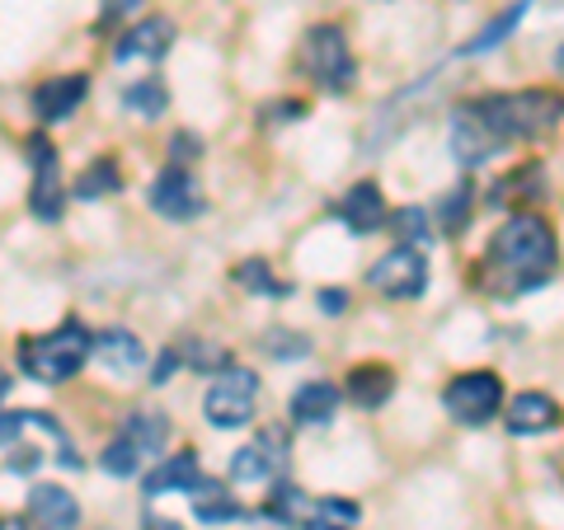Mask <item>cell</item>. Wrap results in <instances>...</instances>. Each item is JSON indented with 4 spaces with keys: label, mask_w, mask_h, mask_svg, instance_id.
<instances>
[{
    "label": "cell",
    "mask_w": 564,
    "mask_h": 530,
    "mask_svg": "<svg viewBox=\"0 0 564 530\" xmlns=\"http://www.w3.org/2000/svg\"><path fill=\"white\" fill-rule=\"evenodd\" d=\"M6 390H10V380H6V376H0V395H6Z\"/></svg>",
    "instance_id": "obj_42"
},
{
    "label": "cell",
    "mask_w": 564,
    "mask_h": 530,
    "mask_svg": "<svg viewBox=\"0 0 564 530\" xmlns=\"http://www.w3.org/2000/svg\"><path fill=\"white\" fill-rule=\"evenodd\" d=\"M24 428H33V409H20V413H0V441H14Z\"/></svg>",
    "instance_id": "obj_33"
},
{
    "label": "cell",
    "mask_w": 564,
    "mask_h": 530,
    "mask_svg": "<svg viewBox=\"0 0 564 530\" xmlns=\"http://www.w3.org/2000/svg\"><path fill=\"white\" fill-rule=\"evenodd\" d=\"M122 109H132L137 118H165L170 109V90H165V80L161 76H147V80H132L128 90H122Z\"/></svg>",
    "instance_id": "obj_24"
},
{
    "label": "cell",
    "mask_w": 564,
    "mask_h": 530,
    "mask_svg": "<svg viewBox=\"0 0 564 530\" xmlns=\"http://www.w3.org/2000/svg\"><path fill=\"white\" fill-rule=\"evenodd\" d=\"M462 113L470 122L508 146V141H536L545 132H555L564 122V95L560 90H513V95H485L462 103Z\"/></svg>",
    "instance_id": "obj_2"
},
{
    "label": "cell",
    "mask_w": 564,
    "mask_h": 530,
    "mask_svg": "<svg viewBox=\"0 0 564 530\" xmlns=\"http://www.w3.org/2000/svg\"><path fill=\"white\" fill-rule=\"evenodd\" d=\"M254 404H259V376L250 366H221L212 376L207 395H203V413L212 428L231 432V428H245L254 418Z\"/></svg>",
    "instance_id": "obj_6"
},
{
    "label": "cell",
    "mask_w": 564,
    "mask_h": 530,
    "mask_svg": "<svg viewBox=\"0 0 564 530\" xmlns=\"http://www.w3.org/2000/svg\"><path fill=\"white\" fill-rule=\"evenodd\" d=\"M395 225V235H400V244H410V250H419L423 240H433V221H429V211L423 207H400L395 217H386Z\"/></svg>",
    "instance_id": "obj_28"
},
{
    "label": "cell",
    "mask_w": 564,
    "mask_h": 530,
    "mask_svg": "<svg viewBox=\"0 0 564 530\" xmlns=\"http://www.w3.org/2000/svg\"><path fill=\"white\" fill-rule=\"evenodd\" d=\"M141 5V0H104V20H99V29H109L113 20H122V14H132Z\"/></svg>",
    "instance_id": "obj_36"
},
{
    "label": "cell",
    "mask_w": 564,
    "mask_h": 530,
    "mask_svg": "<svg viewBox=\"0 0 564 530\" xmlns=\"http://www.w3.org/2000/svg\"><path fill=\"white\" fill-rule=\"evenodd\" d=\"M536 192H545L541 165H522V169L508 174V179H499V188H494V207H508V202H518V198H536Z\"/></svg>",
    "instance_id": "obj_27"
},
{
    "label": "cell",
    "mask_w": 564,
    "mask_h": 530,
    "mask_svg": "<svg viewBox=\"0 0 564 530\" xmlns=\"http://www.w3.org/2000/svg\"><path fill=\"white\" fill-rule=\"evenodd\" d=\"M113 192H122V169H118L113 155H99L95 165L80 169V179H76L80 202H99V198H113Z\"/></svg>",
    "instance_id": "obj_21"
},
{
    "label": "cell",
    "mask_w": 564,
    "mask_h": 530,
    "mask_svg": "<svg viewBox=\"0 0 564 530\" xmlns=\"http://www.w3.org/2000/svg\"><path fill=\"white\" fill-rule=\"evenodd\" d=\"M29 521H33V530H76L80 526L76 493L62 484H39L29 493Z\"/></svg>",
    "instance_id": "obj_13"
},
{
    "label": "cell",
    "mask_w": 564,
    "mask_h": 530,
    "mask_svg": "<svg viewBox=\"0 0 564 530\" xmlns=\"http://www.w3.org/2000/svg\"><path fill=\"white\" fill-rule=\"evenodd\" d=\"M344 306H348V296H344L339 287H325V291H321V310H325V314H344Z\"/></svg>",
    "instance_id": "obj_39"
},
{
    "label": "cell",
    "mask_w": 564,
    "mask_h": 530,
    "mask_svg": "<svg viewBox=\"0 0 564 530\" xmlns=\"http://www.w3.org/2000/svg\"><path fill=\"white\" fill-rule=\"evenodd\" d=\"M170 43H174V24L165 20V14H151V20H141V24H132L128 33H122L113 57L118 62H161L170 52Z\"/></svg>",
    "instance_id": "obj_14"
},
{
    "label": "cell",
    "mask_w": 564,
    "mask_h": 530,
    "mask_svg": "<svg viewBox=\"0 0 564 530\" xmlns=\"http://www.w3.org/2000/svg\"><path fill=\"white\" fill-rule=\"evenodd\" d=\"M263 352L278 362H296L311 352V343H306V333H296V329H269L263 333Z\"/></svg>",
    "instance_id": "obj_29"
},
{
    "label": "cell",
    "mask_w": 564,
    "mask_h": 530,
    "mask_svg": "<svg viewBox=\"0 0 564 530\" xmlns=\"http://www.w3.org/2000/svg\"><path fill=\"white\" fill-rule=\"evenodd\" d=\"M508 432L513 437H536V432H551L560 428V404L551 395H541V390H527L518 395L513 404H508Z\"/></svg>",
    "instance_id": "obj_17"
},
{
    "label": "cell",
    "mask_w": 564,
    "mask_h": 530,
    "mask_svg": "<svg viewBox=\"0 0 564 530\" xmlns=\"http://www.w3.org/2000/svg\"><path fill=\"white\" fill-rule=\"evenodd\" d=\"M180 362H184V357H180V352H165V357H161V362H155V371H151V380H155V385H170V376H174V371H180Z\"/></svg>",
    "instance_id": "obj_37"
},
{
    "label": "cell",
    "mask_w": 564,
    "mask_h": 530,
    "mask_svg": "<svg viewBox=\"0 0 564 530\" xmlns=\"http://www.w3.org/2000/svg\"><path fill=\"white\" fill-rule=\"evenodd\" d=\"M391 395H395V371L386 362H362L348 371V399L358 409H381Z\"/></svg>",
    "instance_id": "obj_20"
},
{
    "label": "cell",
    "mask_w": 564,
    "mask_h": 530,
    "mask_svg": "<svg viewBox=\"0 0 564 530\" xmlns=\"http://www.w3.org/2000/svg\"><path fill=\"white\" fill-rule=\"evenodd\" d=\"M193 517H198L203 526H217V521H245L250 511L226 498V488L217 479H203V488L193 493Z\"/></svg>",
    "instance_id": "obj_22"
},
{
    "label": "cell",
    "mask_w": 564,
    "mask_h": 530,
    "mask_svg": "<svg viewBox=\"0 0 564 530\" xmlns=\"http://www.w3.org/2000/svg\"><path fill=\"white\" fill-rule=\"evenodd\" d=\"M95 357L109 366L113 376H132V371L147 366V343H141L132 329H104V333H95Z\"/></svg>",
    "instance_id": "obj_18"
},
{
    "label": "cell",
    "mask_w": 564,
    "mask_h": 530,
    "mask_svg": "<svg viewBox=\"0 0 564 530\" xmlns=\"http://www.w3.org/2000/svg\"><path fill=\"white\" fill-rule=\"evenodd\" d=\"M282 465H288V432L263 428L259 437H250L231 455V479L236 484H263V479H278Z\"/></svg>",
    "instance_id": "obj_11"
},
{
    "label": "cell",
    "mask_w": 564,
    "mask_h": 530,
    "mask_svg": "<svg viewBox=\"0 0 564 530\" xmlns=\"http://www.w3.org/2000/svg\"><path fill=\"white\" fill-rule=\"evenodd\" d=\"M193 151H198V136H193V132H180V136H174V165H188V161H198V155H193Z\"/></svg>",
    "instance_id": "obj_35"
},
{
    "label": "cell",
    "mask_w": 564,
    "mask_h": 530,
    "mask_svg": "<svg viewBox=\"0 0 564 530\" xmlns=\"http://www.w3.org/2000/svg\"><path fill=\"white\" fill-rule=\"evenodd\" d=\"M95 352V333L80 320H66L47 333H33V339H20L14 357H20V371L39 385H62L70 376H80V366L90 362Z\"/></svg>",
    "instance_id": "obj_3"
},
{
    "label": "cell",
    "mask_w": 564,
    "mask_h": 530,
    "mask_svg": "<svg viewBox=\"0 0 564 530\" xmlns=\"http://www.w3.org/2000/svg\"><path fill=\"white\" fill-rule=\"evenodd\" d=\"M339 385L334 380H306L302 390L292 395V422H302V428H325L339 413Z\"/></svg>",
    "instance_id": "obj_19"
},
{
    "label": "cell",
    "mask_w": 564,
    "mask_h": 530,
    "mask_svg": "<svg viewBox=\"0 0 564 530\" xmlns=\"http://www.w3.org/2000/svg\"><path fill=\"white\" fill-rule=\"evenodd\" d=\"M147 530H184V526H174V521H155V517H151V521H147Z\"/></svg>",
    "instance_id": "obj_41"
},
{
    "label": "cell",
    "mask_w": 564,
    "mask_h": 530,
    "mask_svg": "<svg viewBox=\"0 0 564 530\" xmlns=\"http://www.w3.org/2000/svg\"><path fill=\"white\" fill-rule=\"evenodd\" d=\"M203 488V465L193 451H180L170 455V461H161L151 474H147V498H165V493H198Z\"/></svg>",
    "instance_id": "obj_16"
},
{
    "label": "cell",
    "mask_w": 564,
    "mask_h": 530,
    "mask_svg": "<svg viewBox=\"0 0 564 530\" xmlns=\"http://www.w3.org/2000/svg\"><path fill=\"white\" fill-rule=\"evenodd\" d=\"M339 217H344V225L352 235H377L391 211H386V198H381L377 184H352L344 192V202H339Z\"/></svg>",
    "instance_id": "obj_15"
},
{
    "label": "cell",
    "mask_w": 564,
    "mask_h": 530,
    "mask_svg": "<svg viewBox=\"0 0 564 530\" xmlns=\"http://www.w3.org/2000/svg\"><path fill=\"white\" fill-rule=\"evenodd\" d=\"M0 530H29L20 517H0Z\"/></svg>",
    "instance_id": "obj_40"
},
{
    "label": "cell",
    "mask_w": 564,
    "mask_h": 530,
    "mask_svg": "<svg viewBox=\"0 0 564 530\" xmlns=\"http://www.w3.org/2000/svg\"><path fill=\"white\" fill-rule=\"evenodd\" d=\"M302 113H306V103H302V99H288V103H273V109H269L273 122H296Z\"/></svg>",
    "instance_id": "obj_38"
},
{
    "label": "cell",
    "mask_w": 564,
    "mask_h": 530,
    "mask_svg": "<svg viewBox=\"0 0 564 530\" xmlns=\"http://www.w3.org/2000/svg\"><path fill=\"white\" fill-rule=\"evenodd\" d=\"M367 281H372L386 300H419L423 287H429V258H423V250L395 244L386 258H377V268L367 273Z\"/></svg>",
    "instance_id": "obj_9"
},
{
    "label": "cell",
    "mask_w": 564,
    "mask_h": 530,
    "mask_svg": "<svg viewBox=\"0 0 564 530\" xmlns=\"http://www.w3.org/2000/svg\"><path fill=\"white\" fill-rule=\"evenodd\" d=\"M147 202H151V211H161L165 221H193V217H203L207 192H203L198 179H193L188 165H165L161 174H155Z\"/></svg>",
    "instance_id": "obj_10"
},
{
    "label": "cell",
    "mask_w": 564,
    "mask_h": 530,
    "mask_svg": "<svg viewBox=\"0 0 564 530\" xmlns=\"http://www.w3.org/2000/svg\"><path fill=\"white\" fill-rule=\"evenodd\" d=\"M24 146H29V165H33V192H29L33 217H39V221H62V211H66V192H62V155H57V146H52L43 132H33Z\"/></svg>",
    "instance_id": "obj_8"
},
{
    "label": "cell",
    "mask_w": 564,
    "mask_h": 530,
    "mask_svg": "<svg viewBox=\"0 0 564 530\" xmlns=\"http://www.w3.org/2000/svg\"><path fill=\"white\" fill-rule=\"evenodd\" d=\"M522 10H527V0H522V5L518 10H508V14H499V20H494L485 33H480V38H475V43H466L462 52H466V57H470V52H489L494 43H499L503 38V33H513L518 29V20H522Z\"/></svg>",
    "instance_id": "obj_30"
},
{
    "label": "cell",
    "mask_w": 564,
    "mask_h": 530,
    "mask_svg": "<svg viewBox=\"0 0 564 530\" xmlns=\"http://www.w3.org/2000/svg\"><path fill=\"white\" fill-rule=\"evenodd\" d=\"M362 521V507L348 498H311L306 526L302 530H352Z\"/></svg>",
    "instance_id": "obj_23"
},
{
    "label": "cell",
    "mask_w": 564,
    "mask_h": 530,
    "mask_svg": "<svg viewBox=\"0 0 564 530\" xmlns=\"http://www.w3.org/2000/svg\"><path fill=\"white\" fill-rule=\"evenodd\" d=\"M555 263H560V244L551 221L536 217V211H513L485 244L475 277H480V287L489 296H522L545 287L555 277Z\"/></svg>",
    "instance_id": "obj_1"
},
{
    "label": "cell",
    "mask_w": 564,
    "mask_h": 530,
    "mask_svg": "<svg viewBox=\"0 0 564 530\" xmlns=\"http://www.w3.org/2000/svg\"><path fill=\"white\" fill-rule=\"evenodd\" d=\"M466 207H470V184L452 188V198L443 202V225H447V231H462V221H466Z\"/></svg>",
    "instance_id": "obj_31"
},
{
    "label": "cell",
    "mask_w": 564,
    "mask_h": 530,
    "mask_svg": "<svg viewBox=\"0 0 564 530\" xmlns=\"http://www.w3.org/2000/svg\"><path fill=\"white\" fill-rule=\"evenodd\" d=\"M231 277L240 281L245 291H259V296H278V300H282V296L292 291L282 277H273V268H269L263 258H245V263H236V273H231Z\"/></svg>",
    "instance_id": "obj_26"
},
{
    "label": "cell",
    "mask_w": 564,
    "mask_h": 530,
    "mask_svg": "<svg viewBox=\"0 0 564 530\" xmlns=\"http://www.w3.org/2000/svg\"><path fill=\"white\" fill-rule=\"evenodd\" d=\"M180 357H184V362H193V366H203V371H207V366H217V371H221V366H231V362H226V352H221V347H203V343H188V347L180 352Z\"/></svg>",
    "instance_id": "obj_32"
},
{
    "label": "cell",
    "mask_w": 564,
    "mask_h": 530,
    "mask_svg": "<svg viewBox=\"0 0 564 530\" xmlns=\"http://www.w3.org/2000/svg\"><path fill=\"white\" fill-rule=\"evenodd\" d=\"M39 465H43V455L33 451V446H14V451H10V470H14V474H33Z\"/></svg>",
    "instance_id": "obj_34"
},
{
    "label": "cell",
    "mask_w": 564,
    "mask_h": 530,
    "mask_svg": "<svg viewBox=\"0 0 564 530\" xmlns=\"http://www.w3.org/2000/svg\"><path fill=\"white\" fill-rule=\"evenodd\" d=\"M269 511L273 521H282V526H292V530H302L306 526V511H311V493H302L296 484H273V493H269Z\"/></svg>",
    "instance_id": "obj_25"
},
{
    "label": "cell",
    "mask_w": 564,
    "mask_h": 530,
    "mask_svg": "<svg viewBox=\"0 0 564 530\" xmlns=\"http://www.w3.org/2000/svg\"><path fill=\"white\" fill-rule=\"evenodd\" d=\"M302 70L329 95H344L352 90L358 80V62H352V47H348V33L339 24H315L306 29L302 38Z\"/></svg>",
    "instance_id": "obj_4"
},
{
    "label": "cell",
    "mask_w": 564,
    "mask_h": 530,
    "mask_svg": "<svg viewBox=\"0 0 564 530\" xmlns=\"http://www.w3.org/2000/svg\"><path fill=\"white\" fill-rule=\"evenodd\" d=\"M443 409L462 422V428H485L489 418L503 409V380L494 371H462L443 390Z\"/></svg>",
    "instance_id": "obj_7"
},
{
    "label": "cell",
    "mask_w": 564,
    "mask_h": 530,
    "mask_svg": "<svg viewBox=\"0 0 564 530\" xmlns=\"http://www.w3.org/2000/svg\"><path fill=\"white\" fill-rule=\"evenodd\" d=\"M85 90H90V76H52L33 90V118L52 128V122H66L70 113L85 103Z\"/></svg>",
    "instance_id": "obj_12"
},
{
    "label": "cell",
    "mask_w": 564,
    "mask_h": 530,
    "mask_svg": "<svg viewBox=\"0 0 564 530\" xmlns=\"http://www.w3.org/2000/svg\"><path fill=\"white\" fill-rule=\"evenodd\" d=\"M165 441H170V418L165 413H132L128 422H122V432L104 446L99 455V465L118 474V479H132V474L147 465V455H161L165 451Z\"/></svg>",
    "instance_id": "obj_5"
}]
</instances>
